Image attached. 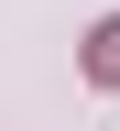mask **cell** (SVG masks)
<instances>
[{
  "label": "cell",
  "mask_w": 120,
  "mask_h": 131,
  "mask_svg": "<svg viewBox=\"0 0 120 131\" xmlns=\"http://www.w3.org/2000/svg\"><path fill=\"white\" fill-rule=\"evenodd\" d=\"M88 77H98V88H120V22H98V33H88Z\"/></svg>",
  "instance_id": "cell-1"
}]
</instances>
